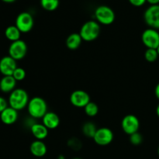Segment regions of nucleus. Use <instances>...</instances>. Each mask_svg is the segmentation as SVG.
<instances>
[{
  "label": "nucleus",
  "mask_w": 159,
  "mask_h": 159,
  "mask_svg": "<svg viewBox=\"0 0 159 159\" xmlns=\"http://www.w3.org/2000/svg\"><path fill=\"white\" fill-rule=\"evenodd\" d=\"M48 129L43 124L34 123L30 127V132L36 140L43 141L48 136Z\"/></svg>",
  "instance_id": "nucleus-17"
},
{
  "label": "nucleus",
  "mask_w": 159,
  "mask_h": 159,
  "mask_svg": "<svg viewBox=\"0 0 159 159\" xmlns=\"http://www.w3.org/2000/svg\"><path fill=\"white\" fill-rule=\"evenodd\" d=\"M18 111L9 106L0 113V120L6 125H12L18 120Z\"/></svg>",
  "instance_id": "nucleus-13"
},
{
  "label": "nucleus",
  "mask_w": 159,
  "mask_h": 159,
  "mask_svg": "<svg viewBox=\"0 0 159 159\" xmlns=\"http://www.w3.org/2000/svg\"><path fill=\"white\" fill-rule=\"evenodd\" d=\"M2 1L4 2H6V3H12V2H14L16 0H2Z\"/></svg>",
  "instance_id": "nucleus-30"
},
{
  "label": "nucleus",
  "mask_w": 159,
  "mask_h": 159,
  "mask_svg": "<svg viewBox=\"0 0 159 159\" xmlns=\"http://www.w3.org/2000/svg\"><path fill=\"white\" fill-rule=\"evenodd\" d=\"M157 51H158V55H159V47L158 48H157Z\"/></svg>",
  "instance_id": "nucleus-32"
},
{
  "label": "nucleus",
  "mask_w": 159,
  "mask_h": 159,
  "mask_svg": "<svg viewBox=\"0 0 159 159\" xmlns=\"http://www.w3.org/2000/svg\"><path fill=\"white\" fill-rule=\"evenodd\" d=\"M121 127L124 133L130 136L136 132H138L140 121L135 115L128 114L123 118L121 121Z\"/></svg>",
  "instance_id": "nucleus-9"
},
{
  "label": "nucleus",
  "mask_w": 159,
  "mask_h": 159,
  "mask_svg": "<svg viewBox=\"0 0 159 159\" xmlns=\"http://www.w3.org/2000/svg\"><path fill=\"white\" fill-rule=\"evenodd\" d=\"M16 82L12 75L2 76L0 80V91L4 93H11L16 89Z\"/></svg>",
  "instance_id": "nucleus-16"
},
{
  "label": "nucleus",
  "mask_w": 159,
  "mask_h": 159,
  "mask_svg": "<svg viewBox=\"0 0 159 159\" xmlns=\"http://www.w3.org/2000/svg\"><path fill=\"white\" fill-rule=\"evenodd\" d=\"M16 61L7 55L0 59V73L3 76L12 75L17 68Z\"/></svg>",
  "instance_id": "nucleus-12"
},
{
  "label": "nucleus",
  "mask_w": 159,
  "mask_h": 159,
  "mask_svg": "<svg viewBox=\"0 0 159 159\" xmlns=\"http://www.w3.org/2000/svg\"><path fill=\"white\" fill-rule=\"evenodd\" d=\"M141 40L144 46L150 49H157L159 47V32L158 30L148 28L141 34Z\"/></svg>",
  "instance_id": "nucleus-5"
},
{
  "label": "nucleus",
  "mask_w": 159,
  "mask_h": 159,
  "mask_svg": "<svg viewBox=\"0 0 159 159\" xmlns=\"http://www.w3.org/2000/svg\"><path fill=\"white\" fill-rule=\"evenodd\" d=\"M9 107V102L2 96H0V113Z\"/></svg>",
  "instance_id": "nucleus-26"
},
{
  "label": "nucleus",
  "mask_w": 159,
  "mask_h": 159,
  "mask_svg": "<svg viewBox=\"0 0 159 159\" xmlns=\"http://www.w3.org/2000/svg\"><path fill=\"white\" fill-rule=\"evenodd\" d=\"M158 156H159V146H158Z\"/></svg>",
  "instance_id": "nucleus-33"
},
{
  "label": "nucleus",
  "mask_w": 159,
  "mask_h": 159,
  "mask_svg": "<svg viewBox=\"0 0 159 159\" xmlns=\"http://www.w3.org/2000/svg\"><path fill=\"white\" fill-rule=\"evenodd\" d=\"M100 26L97 21L89 20L84 23L81 27L79 34L84 41H93L99 37Z\"/></svg>",
  "instance_id": "nucleus-3"
},
{
  "label": "nucleus",
  "mask_w": 159,
  "mask_h": 159,
  "mask_svg": "<svg viewBox=\"0 0 159 159\" xmlns=\"http://www.w3.org/2000/svg\"><path fill=\"white\" fill-rule=\"evenodd\" d=\"M128 1L133 6H136V7H140V6H143L147 2V0H128Z\"/></svg>",
  "instance_id": "nucleus-27"
},
{
  "label": "nucleus",
  "mask_w": 159,
  "mask_h": 159,
  "mask_svg": "<svg viewBox=\"0 0 159 159\" xmlns=\"http://www.w3.org/2000/svg\"><path fill=\"white\" fill-rule=\"evenodd\" d=\"M26 71L23 68L17 67L12 74V77L16 79V82H20V81L24 80V79L26 78Z\"/></svg>",
  "instance_id": "nucleus-24"
},
{
  "label": "nucleus",
  "mask_w": 159,
  "mask_h": 159,
  "mask_svg": "<svg viewBox=\"0 0 159 159\" xmlns=\"http://www.w3.org/2000/svg\"><path fill=\"white\" fill-rule=\"evenodd\" d=\"M26 108L29 115L34 119H42L48 112L46 101L39 96L31 98Z\"/></svg>",
  "instance_id": "nucleus-2"
},
{
  "label": "nucleus",
  "mask_w": 159,
  "mask_h": 159,
  "mask_svg": "<svg viewBox=\"0 0 159 159\" xmlns=\"http://www.w3.org/2000/svg\"><path fill=\"white\" fill-rule=\"evenodd\" d=\"M144 20L149 28L159 30V4L151 5L146 9Z\"/></svg>",
  "instance_id": "nucleus-6"
},
{
  "label": "nucleus",
  "mask_w": 159,
  "mask_h": 159,
  "mask_svg": "<svg viewBox=\"0 0 159 159\" xmlns=\"http://www.w3.org/2000/svg\"><path fill=\"white\" fill-rule=\"evenodd\" d=\"M148 3L151 5H158L159 4V0H147Z\"/></svg>",
  "instance_id": "nucleus-29"
},
{
  "label": "nucleus",
  "mask_w": 159,
  "mask_h": 159,
  "mask_svg": "<svg viewBox=\"0 0 159 159\" xmlns=\"http://www.w3.org/2000/svg\"><path fill=\"white\" fill-rule=\"evenodd\" d=\"M42 124L48 130H54L57 128L60 124V118L57 113L48 111L42 118Z\"/></svg>",
  "instance_id": "nucleus-14"
},
{
  "label": "nucleus",
  "mask_w": 159,
  "mask_h": 159,
  "mask_svg": "<svg viewBox=\"0 0 159 159\" xmlns=\"http://www.w3.org/2000/svg\"><path fill=\"white\" fill-rule=\"evenodd\" d=\"M34 21L33 16L30 12H23L17 16L15 26L23 34L29 33L34 26Z\"/></svg>",
  "instance_id": "nucleus-7"
},
{
  "label": "nucleus",
  "mask_w": 159,
  "mask_h": 159,
  "mask_svg": "<svg viewBox=\"0 0 159 159\" xmlns=\"http://www.w3.org/2000/svg\"><path fill=\"white\" fill-rule=\"evenodd\" d=\"M96 130H97V128L93 122H86L82 126V133L87 138H94Z\"/></svg>",
  "instance_id": "nucleus-20"
},
{
  "label": "nucleus",
  "mask_w": 159,
  "mask_h": 159,
  "mask_svg": "<svg viewBox=\"0 0 159 159\" xmlns=\"http://www.w3.org/2000/svg\"><path fill=\"white\" fill-rule=\"evenodd\" d=\"M113 137L114 135H113V131L110 128L101 127V128L97 129L96 134L93 139L98 145L107 146L113 141Z\"/></svg>",
  "instance_id": "nucleus-10"
},
{
  "label": "nucleus",
  "mask_w": 159,
  "mask_h": 159,
  "mask_svg": "<svg viewBox=\"0 0 159 159\" xmlns=\"http://www.w3.org/2000/svg\"><path fill=\"white\" fill-rule=\"evenodd\" d=\"M40 6L47 11H54L59 6V0H40Z\"/></svg>",
  "instance_id": "nucleus-21"
},
{
  "label": "nucleus",
  "mask_w": 159,
  "mask_h": 159,
  "mask_svg": "<svg viewBox=\"0 0 159 159\" xmlns=\"http://www.w3.org/2000/svg\"><path fill=\"white\" fill-rule=\"evenodd\" d=\"M72 159H81V158H72Z\"/></svg>",
  "instance_id": "nucleus-34"
},
{
  "label": "nucleus",
  "mask_w": 159,
  "mask_h": 159,
  "mask_svg": "<svg viewBox=\"0 0 159 159\" xmlns=\"http://www.w3.org/2000/svg\"><path fill=\"white\" fill-rule=\"evenodd\" d=\"M8 53H9V56L15 59L16 61L21 60L26 56L27 53V45L26 42L21 39L16 41L12 42L9 47Z\"/></svg>",
  "instance_id": "nucleus-8"
},
{
  "label": "nucleus",
  "mask_w": 159,
  "mask_h": 159,
  "mask_svg": "<svg viewBox=\"0 0 159 159\" xmlns=\"http://www.w3.org/2000/svg\"><path fill=\"white\" fill-rule=\"evenodd\" d=\"M95 17L99 23L108 26L114 22L115 13L109 6H99L95 11Z\"/></svg>",
  "instance_id": "nucleus-4"
},
{
  "label": "nucleus",
  "mask_w": 159,
  "mask_h": 159,
  "mask_svg": "<svg viewBox=\"0 0 159 159\" xmlns=\"http://www.w3.org/2000/svg\"><path fill=\"white\" fill-rule=\"evenodd\" d=\"M156 114H157V116H158V117L159 118V103H158V105L157 106V108H156Z\"/></svg>",
  "instance_id": "nucleus-31"
},
{
  "label": "nucleus",
  "mask_w": 159,
  "mask_h": 159,
  "mask_svg": "<svg viewBox=\"0 0 159 159\" xmlns=\"http://www.w3.org/2000/svg\"><path fill=\"white\" fill-rule=\"evenodd\" d=\"M159 57L158 53L157 51V49H150V48H147L144 53V58L148 62L150 63H153V62L156 61L158 57Z\"/></svg>",
  "instance_id": "nucleus-23"
},
{
  "label": "nucleus",
  "mask_w": 159,
  "mask_h": 159,
  "mask_svg": "<svg viewBox=\"0 0 159 159\" xmlns=\"http://www.w3.org/2000/svg\"><path fill=\"white\" fill-rule=\"evenodd\" d=\"M82 40H83L81 37L79 33H73V34H70L67 37L65 44H66L67 48L68 49L71 50V51H75V50H77L81 46Z\"/></svg>",
  "instance_id": "nucleus-18"
},
{
  "label": "nucleus",
  "mask_w": 159,
  "mask_h": 159,
  "mask_svg": "<svg viewBox=\"0 0 159 159\" xmlns=\"http://www.w3.org/2000/svg\"><path fill=\"white\" fill-rule=\"evenodd\" d=\"M84 110L87 116H90V117H93L96 116L99 113V107L96 102H93L90 101L85 107H84Z\"/></svg>",
  "instance_id": "nucleus-22"
},
{
  "label": "nucleus",
  "mask_w": 159,
  "mask_h": 159,
  "mask_svg": "<svg viewBox=\"0 0 159 159\" xmlns=\"http://www.w3.org/2000/svg\"><path fill=\"white\" fill-rule=\"evenodd\" d=\"M155 96H156L157 99H158L159 100V83L157 84V85L155 86Z\"/></svg>",
  "instance_id": "nucleus-28"
},
{
  "label": "nucleus",
  "mask_w": 159,
  "mask_h": 159,
  "mask_svg": "<svg viewBox=\"0 0 159 159\" xmlns=\"http://www.w3.org/2000/svg\"><path fill=\"white\" fill-rule=\"evenodd\" d=\"M29 101L28 93L23 89H14L12 93H9V99H8L9 107L15 109L17 111H20L27 107Z\"/></svg>",
  "instance_id": "nucleus-1"
},
{
  "label": "nucleus",
  "mask_w": 159,
  "mask_h": 159,
  "mask_svg": "<svg viewBox=\"0 0 159 159\" xmlns=\"http://www.w3.org/2000/svg\"><path fill=\"white\" fill-rule=\"evenodd\" d=\"M71 105L78 108H84L90 102V96L84 90H75L70 96Z\"/></svg>",
  "instance_id": "nucleus-11"
},
{
  "label": "nucleus",
  "mask_w": 159,
  "mask_h": 159,
  "mask_svg": "<svg viewBox=\"0 0 159 159\" xmlns=\"http://www.w3.org/2000/svg\"><path fill=\"white\" fill-rule=\"evenodd\" d=\"M30 151L34 156L37 157V158H41L46 155L48 148L43 141L36 140L31 143L30 146Z\"/></svg>",
  "instance_id": "nucleus-15"
},
{
  "label": "nucleus",
  "mask_w": 159,
  "mask_h": 159,
  "mask_svg": "<svg viewBox=\"0 0 159 159\" xmlns=\"http://www.w3.org/2000/svg\"><path fill=\"white\" fill-rule=\"evenodd\" d=\"M130 142L133 145H140L143 141V137L139 132H136V133L130 135Z\"/></svg>",
  "instance_id": "nucleus-25"
},
{
  "label": "nucleus",
  "mask_w": 159,
  "mask_h": 159,
  "mask_svg": "<svg viewBox=\"0 0 159 159\" xmlns=\"http://www.w3.org/2000/svg\"><path fill=\"white\" fill-rule=\"evenodd\" d=\"M21 34L22 33L20 32V30L15 25L9 26L5 30V37H6V38L7 40L11 41V43L20 40Z\"/></svg>",
  "instance_id": "nucleus-19"
}]
</instances>
